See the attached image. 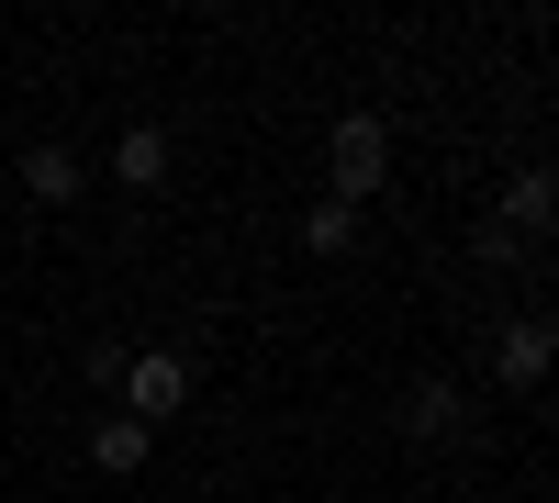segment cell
Instances as JSON below:
<instances>
[{
    "mask_svg": "<svg viewBox=\"0 0 559 503\" xmlns=\"http://www.w3.org/2000/svg\"><path fill=\"white\" fill-rule=\"evenodd\" d=\"M168 168H179V134L168 123H123L112 134V179H123V191H168Z\"/></svg>",
    "mask_w": 559,
    "mask_h": 503,
    "instance_id": "cell-4",
    "label": "cell"
},
{
    "mask_svg": "<svg viewBox=\"0 0 559 503\" xmlns=\"http://www.w3.org/2000/svg\"><path fill=\"white\" fill-rule=\"evenodd\" d=\"M492 224H503V236H526V247H537L548 224H559V168H537V157H526L515 179H503V213H492Z\"/></svg>",
    "mask_w": 559,
    "mask_h": 503,
    "instance_id": "cell-5",
    "label": "cell"
},
{
    "mask_svg": "<svg viewBox=\"0 0 559 503\" xmlns=\"http://www.w3.org/2000/svg\"><path fill=\"white\" fill-rule=\"evenodd\" d=\"M23 191H34L45 213H68V202L90 191V157H79V146H34V157H23Z\"/></svg>",
    "mask_w": 559,
    "mask_h": 503,
    "instance_id": "cell-8",
    "label": "cell"
},
{
    "mask_svg": "<svg viewBox=\"0 0 559 503\" xmlns=\"http://www.w3.org/2000/svg\"><path fill=\"white\" fill-rule=\"evenodd\" d=\"M548 347H559L548 313H515V325L492 336V381H503V392H537V381H548Z\"/></svg>",
    "mask_w": 559,
    "mask_h": 503,
    "instance_id": "cell-6",
    "label": "cell"
},
{
    "mask_svg": "<svg viewBox=\"0 0 559 503\" xmlns=\"http://www.w3.org/2000/svg\"><path fill=\"white\" fill-rule=\"evenodd\" d=\"M392 191V123L381 112H336L324 123V202H381Z\"/></svg>",
    "mask_w": 559,
    "mask_h": 503,
    "instance_id": "cell-1",
    "label": "cell"
},
{
    "mask_svg": "<svg viewBox=\"0 0 559 503\" xmlns=\"http://www.w3.org/2000/svg\"><path fill=\"white\" fill-rule=\"evenodd\" d=\"M112 415H134V426H168V415H191V358L179 347H123V381H112Z\"/></svg>",
    "mask_w": 559,
    "mask_h": 503,
    "instance_id": "cell-2",
    "label": "cell"
},
{
    "mask_svg": "<svg viewBox=\"0 0 559 503\" xmlns=\"http://www.w3.org/2000/svg\"><path fill=\"white\" fill-rule=\"evenodd\" d=\"M302 258H358V213L313 191V202H302Z\"/></svg>",
    "mask_w": 559,
    "mask_h": 503,
    "instance_id": "cell-9",
    "label": "cell"
},
{
    "mask_svg": "<svg viewBox=\"0 0 559 503\" xmlns=\"http://www.w3.org/2000/svg\"><path fill=\"white\" fill-rule=\"evenodd\" d=\"M481 268H526V236H503L492 213H481Z\"/></svg>",
    "mask_w": 559,
    "mask_h": 503,
    "instance_id": "cell-10",
    "label": "cell"
},
{
    "mask_svg": "<svg viewBox=\"0 0 559 503\" xmlns=\"http://www.w3.org/2000/svg\"><path fill=\"white\" fill-rule=\"evenodd\" d=\"M146 459H157V436L134 426V415H102V426H90V470H102V481H134Z\"/></svg>",
    "mask_w": 559,
    "mask_h": 503,
    "instance_id": "cell-7",
    "label": "cell"
},
{
    "mask_svg": "<svg viewBox=\"0 0 559 503\" xmlns=\"http://www.w3.org/2000/svg\"><path fill=\"white\" fill-rule=\"evenodd\" d=\"M471 436V392L459 381H403V447H459Z\"/></svg>",
    "mask_w": 559,
    "mask_h": 503,
    "instance_id": "cell-3",
    "label": "cell"
}]
</instances>
